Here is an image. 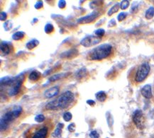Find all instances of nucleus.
<instances>
[{"instance_id":"nucleus-33","label":"nucleus","mask_w":154,"mask_h":138,"mask_svg":"<svg viewBox=\"0 0 154 138\" xmlns=\"http://www.w3.org/2000/svg\"><path fill=\"white\" fill-rule=\"evenodd\" d=\"M43 4L42 1H38L36 3V4L34 5V7H35V9H41L43 8Z\"/></svg>"},{"instance_id":"nucleus-22","label":"nucleus","mask_w":154,"mask_h":138,"mask_svg":"<svg viewBox=\"0 0 154 138\" xmlns=\"http://www.w3.org/2000/svg\"><path fill=\"white\" fill-rule=\"evenodd\" d=\"M66 74L65 73H61V74H55V75L50 76L48 79V81L50 82H56L57 80H59V79H62V77H64V76H66Z\"/></svg>"},{"instance_id":"nucleus-27","label":"nucleus","mask_w":154,"mask_h":138,"mask_svg":"<svg viewBox=\"0 0 154 138\" xmlns=\"http://www.w3.org/2000/svg\"><path fill=\"white\" fill-rule=\"evenodd\" d=\"M12 26H13V24H12L11 21H6L5 23H4L3 25L4 28V30H5L6 31H8V30L11 29Z\"/></svg>"},{"instance_id":"nucleus-26","label":"nucleus","mask_w":154,"mask_h":138,"mask_svg":"<svg viewBox=\"0 0 154 138\" xmlns=\"http://www.w3.org/2000/svg\"><path fill=\"white\" fill-rule=\"evenodd\" d=\"M95 34L96 36H97L99 38H101L102 37H103L105 36V30L102 28H99V29L96 30L95 32Z\"/></svg>"},{"instance_id":"nucleus-24","label":"nucleus","mask_w":154,"mask_h":138,"mask_svg":"<svg viewBox=\"0 0 154 138\" xmlns=\"http://www.w3.org/2000/svg\"><path fill=\"white\" fill-rule=\"evenodd\" d=\"M87 69L85 68H82V69L78 70V72L76 74V76L78 79H82L87 75Z\"/></svg>"},{"instance_id":"nucleus-10","label":"nucleus","mask_w":154,"mask_h":138,"mask_svg":"<svg viewBox=\"0 0 154 138\" xmlns=\"http://www.w3.org/2000/svg\"><path fill=\"white\" fill-rule=\"evenodd\" d=\"M78 55V50H77L76 49H71L65 53H62L60 55V57L62 59H71L75 58L76 56Z\"/></svg>"},{"instance_id":"nucleus-2","label":"nucleus","mask_w":154,"mask_h":138,"mask_svg":"<svg viewBox=\"0 0 154 138\" xmlns=\"http://www.w3.org/2000/svg\"><path fill=\"white\" fill-rule=\"evenodd\" d=\"M74 101V94L70 91H67L62 94L57 99L48 103L46 105V109L48 111H58L68 109Z\"/></svg>"},{"instance_id":"nucleus-23","label":"nucleus","mask_w":154,"mask_h":138,"mask_svg":"<svg viewBox=\"0 0 154 138\" xmlns=\"http://www.w3.org/2000/svg\"><path fill=\"white\" fill-rule=\"evenodd\" d=\"M54 30H55L54 26H53V24H51V23H47L45 26L44 31L47 34H51V33L54 32Z\"/></svg>"},{"instance_id":"nucleus-30","label":"nucleus","mask_w":154,"mask_h":138,"mask_svg":"<svg viewBox=\"0 0 154 138\" xmlns=\"http://www.w3.org/2000/svg\"><path fill=\"white\" fill-rule=\"evenodd\" d=\"M45 120V116L43 114H39V115H37L35 117V121L37 122H43Z\"/></svg>"},{"instance_id":"nucleus-29","label":"nucleus","mask_w":154,"mask_h":138,"mask_svg":"<svg viewBox=\"0 0 154 138\" xmlns=\"http://www.w3.org/2000/svg\"><path fill=\"white\" fill-rule=\"evenodd\" d=\"M129 5H130V3H129V1H127V0H124V1H122L121 2V4H120V8H121V9L125 10L129 7Z\"/></svg>"},{"instance_id":"nucleus-32","label":"nucleus","mask_w":154,"mask_h":138,"mask_svg":"<svg viewBox=\"0 0 154 138\" xmlns=\"http://www.w3.org/2000/svg\"><path fill=\"white\" fill-rule=\"evenodd\" d=\"M89 137L91 138H99V135L96 130H92L89 133Z\"/></svg>"},{"instance_id":"nucleus-38","label":"nucleus","mask_w":154,"mask_h":138,"mask_svg":"<svg viewBox=\"0 0 154 138\" xmlns=\"http://www.w3.org/2000/svg\"><path fill=\"white\" fill-rule=\"evenodd\" d=\"M116 26V21H115L114 19H111L110 21H109V23L108 24V26L109 27H112V26Z\"/></svg>"},{"instance_id":"nucleus-28","label":"nucleus","mask_w":154,"mask_h":138,"mask_svg":"<svg viewBox=\"0 0 154 138\" xmlns=\"http://www.w3.org/2000/svg\"><path fill=\"white\" fill-rule=\"evenodd\" d=\"M102 3H103V2H101V1H95V2H92L89 4V6L92 9H96L97 7H100Z\"/></svg>"},{"instance_id":"nucleus-13","label":"nucleus","mask_w":154,"mask_h":138,"mask_svg":"<svg viewBox=\"0 0 154 138\" xmlns=\"http://www.w3.org/2000/svg\"><path fill=\"white\" fill-rule=\"evenodd\" d=\"M0 49H1V53H2L4 55H9L12 49V46L10 43H8L7 42H2L1 43V46H0Z\"/></svg>"},{"instance_id":"nucleus-7","label":"nucleus","mask_w":154,"mask_h":138,"mask_svg":"<svg viewBox=\"0 0 154 138\" xmlns=\"http://www.w3.org/2000/svg\"><path fill=\"white\" fill-rule=\"evenodd\" d=\"M101 15V13L99 11H95L94 12H92L90 14H89L87 16L83 17L82 18H80L78 19V23L80 24H87V23H91L94 22L95 20L97 19L99 16Z\"/></svg>"},{"instance_id":"nucleus-25","label":"nucleus","mask_w":154,"mask_h":138,"mask_svg":"<svg viewBox=\"0 0 154 138\" xmlns=\"http://www.w3.org/2000/svg\"><path fill=\"white\" fill-rule=\"evenodd\" d=\"M62 118H63V120L66 122H69L70 121L72 118V115L71 113L70 112H66L63 115H62Z\"/></svg>"},{"instance_id":"nucleus-4","label":"nucleus","mask_w":154,"mask_h":138,"mask_svg":"<svg viewBox=\"0 0 154 138\" xmlns=\"http://www.w3.org/2000/svg\"><path fill=\"white\" fill-rule=\"evenodd\" d=\"M23 76L21 75L15 78L14 82L11 86H10V89L8 90V95L9 96H14L17 95L21 91V86L23 84Z\"/></svg>"},{"instance_id":"nucleus-9","label":"nucleus","mask_w":154,"mask_h":138,"mask_svg":"<svg viewBox=\"0 0 154 138\" xmlns=\"http://www.w3.org/2000/svg\"><path fill=\"white\" fill-rule=\"evenodd\" d=\"M59 87L58 86H53L50 89H48L47 90L45 91L44 92V96L47 98V99H50V98H53L54 96H56L59 93Z\"/></svg>"},{"instance_id":"nucleus-31","label":"nucleus","mask_w":154,"mask_h":138,"mask_svg":"<svg viewBox=\"0 0 154 138\" xmlns=\"http://www.w3.org/2000/svg\"><path fill=\"white\" fill-rule=\"evenodd\" d=\"M127 16V13H125V12H121L118 15V17H117V19L119 22H121L123 20H124L126 19V17Z\"/></svg>"},{"instance_id":"nucleus-1","label":"nucleus","mask_w":154,"mask_h":138,"mask_svg":"<svg viewBox=\"0 0 154 138\" xmlns=\"http://www.w3.org/2000/svg\"><path fill=\"white\" fill-rule=\"evenodd\" d=\"M114 55V49L113 46L108 43H105L92 49L88 53L87 59L90 61H101L111 58Z\"/></svg>"},{"instance_id":"nucleus-3","label":"nucleus","mask_w":154,"mask_h":138,"mask_svg":"<svg viewBox=\"0 0 154 138\" xmlns=\"http://www.w3.org/2000/svg\"><path fill=\"white\" fill-rule=\"evenodd\" d=\"M151 70V67L148 63H144L138 66L136 69V72L134 76L133 82L139 84L143 82L148 75Z\"/></svg>"},{"instance_id":"nucleus-8","label":"nucleus","mask_w":154,"mask_h":138,"mask_svg":"<svg viewBox=\"0 0 154 138\" xmlns=\"http://www.w3.org/2000/svg\"><path fill=\"white\" fill-rule=\"evenodd\" d=\"M100 41H101V38H99L96 36H88L84 38L81 40L80 44L85 48H89V47L98 44Z\"/></svg>"},{"instance_id":"nucleus-35","label":"nucleus","mask_w":154,"mask_h":138,"mask_svg":"<svg viewBox=\"0 0 154 138\" xmlns=\"http://www.w3.org/2000/svg\"><path fill=\"white\" fill-rule=\"evenodd\" d=\"M66 7V2L64 0H60L58 2V7L60 9H65V7Z\"/></svg>"},{"instance_id":"nucleus-12","label":"nucleus","mask_w":154,"mask_h":138,"mask_svg":"<svg viewBox=\"0 0 154 138\" xmlns=\"http://www.w3.org/2000/svg\"><path fill=\"white\" fill-rule=\"evenodd\" d=\"M48 132V128L44 126L35 132L32 138H46Z\"/></svg>"},{"instance_id":"nucleus-34","label":"nucleus","mask_w":154,"mask_h":138,"mask_svg":"<svg viewBox=\"0 0 154 138\" xmlns=\"http://www.w3.org/2000/svg\"><path fill=\"white\" fill-rule=\"evenodd\" d=\"M75 123H71V124H70L68 125V129L69 132H73L75 130Z\"/></svg>"},{"instance_id":"nucleus-21","label":"nucleus","mask_w":154,"mask_h":138,"mask_svg":"<svg viewBox=\"0 0 154 138\" xmlns=\"http://www.w3.org/2000/svg\"><path fill=\"white\" fill-rule=\"evenodd\" d=\"M119 7H120V4H119L117 3L116 4H114L113 7L110 8V9L109 10L108 13H107L108 16L110 17V16H111V15H113L114 13L118 12L119 9Z\"/></svg>"},{"instance_id":"nucleus-37","label":"nucleus","mask_w":154,"mask_h":138,"mask_svg":"<svg viewBox=\"0 0 154 138\" xmlns=\"http://www.w3.org/2000/svg\"><path fill=\"white\" fill-rule=\"evenodd\" d=\"M86 103H87L88 105H90V106H94V105H95V103H96L95 101L91 100V99H89V100H87V101H86Z\"/></svg>"},{"instance_id":"nucleus-17","label":"nucleus","mask_w":154,"mask_h":138,"mask_svg":"<svg viewBox=\"0 0 154 138\" xmlns=\"http://www.w3.org/2000/svg\"><path fill=\"white\" fill-rule=\"evenodd\" d=\"M95 96H96V99H97V101H99V102H105L107 100V94L105 91H103L97 92L95 94Z\"/></svg>"},{"instance_id":"nucleus-15","label":"nucleus","mask_w":154,"mask_h":138,"mask_svg":"<svg viewBox=\"0 0 154 138\" xmlns=\"http://www.w3.org/2000/svg\"><path fill=\"white\" fill-rule=\"evenodd\" d=\"M64 127V125L61 123V122H59L58 125H57V127H56V129L55 130V131L53 132V133L52 134V136L53 137H58L61 135V133H62V130Z\"/></svg>"},{"instance_id":"nucleus-18","label":"nucleus","mask_w":154,"mask_h":138,"mask_svg":"<svg viewBox=\"0 0 154 138\" xmlns=\"http://www.w3.org/2000/svg\"><path fill=\"white\" fill-rule=\"evenodd\" d=\"M25 38V33L23 31H17L12 35V39L16 41L22 40Z\"/></svg>"},{"instance_id":"nucleus-20","label":"nucleus","mask_w":154,"mask_h":138,"mask_svg":"<svg viewBox=\"0 0 154 138\" xmlns=\"http://www.w3.org/2000/svg\"><path fill=\"white\" fill-rule=\"evenodd\" d=\"M154 17V7H149L147 9V11H146L145 13V17L146 19L148 20H151V19H153Z\"/></svg>"},{"instance_id":"nucleus-16","label":"nucleus","mask_w":154,"mask_h":138,"mask_svg":"<svg viewBox=\"0 0 154 138\" xmlns=\"http://www.w3.org/2000/svg\"><path fill=\"white\" fill-rule=\"evenodd\" d=\"M39 45V41L36 39H33L26 43V47L28 50H31L34 49L35 48H36Z\"/></svg>"},{"instance_id":"nucleus-36","label":"nucleus","mask_w":154,"mask_h":138,"mask_svg":"<svg viewBox=\"0 0 154 138\" xmlns=\"http://www.w3.org/2000/svg\"><path fill=\"white\" fill-rule=\"evenodd\" d=\"M7 19V14L6 12H1V14H0V20L2 21H6V19Z\"/></svg>"},{"instance_id":"nucleus-14","label":"nucleus","mask_w":154,"mask_h":138,"mask_svg":"<svg viewBox=\"0 0 154 138\" xmlns=\"http://www.w3.org/2000/svg\"><path fill=\"white\" fill-rule=\"evenodd\" d=\"M15 80V77H10V76H5L1 79V85L4 86H11L13 84Z\"/></svg>"},{"instance_id":"nucleus-19","label":"nucleus","mask_w":154,"mask_h":138,"mask_svg":"<svg viewBox=\"0 0 154 138\" xmlns=\"http://www.w3.org/2000/svg\"><path fill=\"white\" fill-rule=\"evenodd\" d=\"M41 78V73L36 71H33L29 76V79L31 82H37Z\"/></svg>"},{"instance_id":"nucleus-6","label":"nucleus","mask_w":154,"mask_h":138,"mask_svg":"<svg viewBox=\"0 0 154 138\" xmlns=\"http://www.w3.org/2000/svg\"><path fill=\"white\" fill-rule=\"evenodd\" d=\"M16 119L15 116L14 115L12 111H9L6 113L4 115H3V117L1 118V122H0V127H1V131H4L6 130L9 126V124L13 122L14 120Z\"/></svg>"},{"instance_id":"nucleus-5","label":"nucleus","mask_w":154,"mask_h":138,"mask_svg":"<svg viewBox=\"0 0 154 138\" xmlns=\"http://www.w3.org/2000/svg\"><path fill=\"white\" fill-rule=\"evenodd\" d=\"M132 120L138 129H144L145 127V116L141 110H136L132 116Z\"/></svg>"},{"instance_id":"nucleus-11","label":"nucleus","mask_w":154,"mask_h":138,"mask_svg":"<svg viewBox=\"0 0 154 138\" xmlns=\"http://www.w3.org/2000/svg\"><path fill=\"white\" fill-rule=\"evenodd\" d=\"M141 95L143 96L144 98L148 99H150L152 98L153 94H152V88L151 86L149 84H146L145 85L141 91Z\"/></svg>"}]
</instances>
